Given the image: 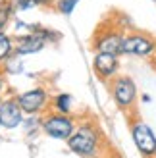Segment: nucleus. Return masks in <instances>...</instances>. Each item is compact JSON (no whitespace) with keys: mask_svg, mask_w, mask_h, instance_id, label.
<instances>
[{"mask_svg":"<svg viewBox=\"0 0 156 158\" xmlns=\"http://www.w3.org/2000/svg\"><path fill=\"white\" fill-rule=\"evenodd\" d=\"M0 129H2V127H0Z\"/></svg>","mask_w":156,"mask_h":158,"instance_id":"nucleus-22","label":"nucleus"},{"mask_svg":"<svg viewBox=\"0 0 156 158\" xmlns=\"http://www.w3.org/2000/svg\"><path fill=\"white\" fill-rule=\"evenodd\" d=\"M12 6H14V12H29L37 8V2L35 0H12Z\"/></svg>","mask_w":156,"mask_h":158,"instance_id":"nucleus-17","label":"nucleus"},{"mask_svg":"<svg viewBox=\"0 0 156 158\" xmlns=\"http://www.w3.org/2000/svg\"><path fill=\"white\" fill-rule=\"evenodd\" d=\"M14 98L18 100V104L25 116H44L50 110V102H52L48 89L43 85H37V87H31L27 91H21Z\"/></svg>","mask_w":156,"mask_h":158,"instance_id":"nucleus-6","label":"nucleus"},{"mask_svg":"<svg viewBox=\"0 0 156 158\" xmlns=\"http://www.w3.org/2000/svg\"><path fill=\"white\" fill-rule=\"evenodd\" d=\"M15 56V44H14V35L2 31L0 33V66H4L10 58Z\"/></svg>","mask_w":156,"mask_h":158,"instance_id":"nucleus-12","label":"nucleus"},{"mask_svg":"<svg viewBox=\"0 0 156 158\" xmlns=\"http://www.w3.org/2000/svg\"><path fill=\"white\" fill-rule=\"evenodd\" d=\"M2 100H4V94H2V93H0V104H2Z\"/></svg>","mask_w":156,"mask_h":158,"instance_id":"nucleus-21","label":"nucleus"},{"mask_svg":"<svg viewBox=\"0 0 156 158\" xmlns=\"http://www.w3.org/2000/svg\"><path fill=\"white\" fill-rule=\"evenodd\" d=\"M129 122V135L137 148V152L143 158H156V133L145 120L137 114L127 118Z\"/></svg>","mask_w":156,"mask_h":158,"instance_id":"nucleus-5","label":"nucleus"},{"mask_svg":"<svg viewBox=\"0 0 156 158\" xmlns=\"http://www.w3.org/2000/svg\"><path fill=\"white\" fill-rule=\"evenodd\" d=\"M141 100H143V102H150V100H152V97L145 93V94H141Z\"/></svg>","mask_w":156,"mask_h":158,"instance_id":"nucleus-20","label":"nucleus"},{"mask_svg":"<svg viewBox=\"0 0 156 158\" xmlns=\"http://www.w3.org/2000/svg\"><path fill=\"white\" fill-rule=\"evenodd\" d=\"M75 125L77 120L72 114H58V112H52L48 110L43 120H41V129L44 135H48L50 139H56V141H68L72 137V133L75 131Z\"/></svg>","mask_w":156,"mask_h":158,"instance_id":"nucleus-7","label":"nucleus"},{"mask_svg":"<svg viewBox=\"0 0 156 158\" xmlns=\"http://www.w3.org/2000/svg\"><path fill=\"white\" fill-rule=\"evenodd\" d=\"M41 120H43V116H25V120H23L21 127L25 129L27 135H31L35 129H41Z\"/></svg>","mask_w":156,"mask_h":158,"instance_id":"nucleus-16","label":"nucleus"},{"mask_svg":"<svg viewBox=\"0 0 156 158\" xmlns=\"http://www.w3.org/2000/svg\"><path fill=\"white\" fill-rule=\"evenodd\" d=\"M120 68H121L120 56L104 54V52H95V56H92V72L104 83H110L114 77H118Z\"/></svg>","mask_w":156,"mask_h":158,"instance_id":"nucleus-8","label":"nucleus"},{"mask_svg":"<svg viewBox=\"0 0 156 158\" xmlns=\"http://www.w3.org/2000/svg\"><path fill=\"white\" fill-rule=\"evenodd\" d=\"M27 31H29V33L39 35L46 44H50V43H58V41H60V37H62L58 31H54V29H50V27H44V25H39V23H29V25H27Z\"/></svg>","mask_w":156,"mask_h":158,"instance_id":"nucleus-13","label":"nucleus"},{"mask_svg":"<svg viewBox=\"0 0 156 158\" xmlns=\"http://www.w3.org/2000/svg\"><path fill=\"white\" fill-rule=\"evenodd\" d=\"M123 31L116 21H102L95 31L91 39V48L95 52H104V54H114L121 56V44H123Z\"/></svg>","mask_w":156,"mask_h":158,"instance_id":"nucleus-3","label":"nucleus"},{"mask_svg":"<svg viewBox=\"0 0 156 158\" xmlns=\"http://www.w3.org/2000/svg\"><path fill=\"white\" fill-rule=\"evenodd\" d=\"M14 6H12V0H0V33L8 29V25L12 23L14 19Z\"/></svg>","mask_w":156,"mask_h":158,"instance_id":"nucleus-14","label":"nucleus"},{"mask_svg":"<svg viewBox=\"0 0 156 158\" xmlns=\"http://www.w3.org/2000/svg\"><path fill=\"white\" fill-rule=\"evenodd\" d=\"M72 108H73V97L69 93H58L52 97L50 102V110L52 112H58V114H72Z\"/></svg>","mask_w":156,"mask_h":158,"instance_id":"nucleus-11","label":"nucleus"},{"mask_svg":"<svg viewBox=\"0 0 156 158\" xmlns=\"http://www.w3.org/2000/svg\"><path fill=\"white\" fill-rule=\"evenodd\" d=\"M79 2L81 0H54V8H56L62 15H72Z\"/></svg>","mask_w":156,"mask_h":158,"instance_id":"nucleus-15","label":"nucleus"},{"mask_svg":"<svg viewBox=\"0 0 156 158\" xmlns=\"http://www.w3.org/2000/svg\"><path fill=\"white\" fill-rule=\"evenodd\" d=\"M23 120H25V114H23V110L19 108L18 100L14 97H8L2 100V104H0V127L2 129H18L21 127Z\"/></svg>","mask_w":156,"mask_h":158,"instance_id":"nucleus-9","label":"nucleus"},{"mask_svg":"<svg viewBox=\"0 0 156 158\" xmlns=\"http://www.w3.org/2000/svg\"><path fill=\"white\" fill-rule=\"evenodd\" d=\"M121 56L154 60L156 58V39L145 31H125L121 44Z\"/></svg>","mask_w":156,"mask_h":158,"instance_id":"nucleus-4","label":"nucleus"},{"mask_svg":"<svg viewBox=\"0 0 156 158\" xmlns=\"http://www.w3.org/2000/svg\"><path fill=\"white\" fill-rule=\"evenodd\" d=\"M8 87V81H6V72L0 66V93H4V89Z\"/></svg>","mask_w":156,"mask_h":158,"instance_id":"nucleus-18","label":"nucleus"},{"mask_svg":"<svg viewBox=\"0 0 156 158\" xmlns=\"http://www.w3.org/2000/svg\"><path fill=\"white\" fill-rule=\"evenodd\" d=\"M14 44H15V56H33V54H39L44 50L46 43L43 41L39 35L35 33H23V35H15L14 37Z\"/></svg>","mask_w":156,"mask_h":158,"instance_id":"nucleus-10","label":"nucleus"},{"mask_svg":"<svg viewBox=\"0 0 156 158\" xmlns=\"http://www.w3.org/2000/svg\"><path fill=\"white\" fill-rule=\"evenodd\" d=\"M35 2H37V6L48 8V6H52V4H54V0H35Z\"/></svg>","mask_w":156,"mask_h":158,"instance_id":"nucleus-19","label":"nucleus"},{"mask_svg":"<svg viewBox=\"0 0 156 158\" xmlns=\"http://www.w3.org/2000/svg\"><path fill=\"white\" fill-rule=\"evenodd\" d=\"M108 91H110V97L120 112H123L127 118L135 114L139 102V89L133 77L120 73L108 83Z\"/></svg>","mask_w":156,"mask_h":158,"instance_id":"nucleus-2","label":"nucleus"},{"mask_svg":"<svg viewBox=\"0 0 156 158\" xmlns=\"http://www.w3.org/2000/svg\"><path fill=\"white\" fill-rule=\"evenodd\" d=\"M66 145L79 158H100L106 151V139L102 135V129L91 118L77 122L75 131L66 141Z\"/></svg>","mask_w":156,"mask_h":158,"instance_id":"nucleus-1","label":"nucleus"}]
</instances>
